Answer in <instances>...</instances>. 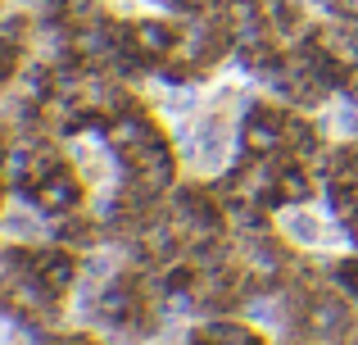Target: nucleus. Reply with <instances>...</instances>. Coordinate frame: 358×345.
Instances as JSON below:
<instances>
[{
  "mask_svg": "<svg viewBox=\"0 0 358 345\" xmlns=\"http://www.w3.org/2000/svg\"><path fill=\"white\" fill-rule=\"evenodd\" d=\"M241 150L259 155V160L286 155V105H272V100L245 105V114H241Z\"/></svg>",
  "mask_w": 358,
  "mask_h": 345,
  "instance_id": "obj_1",
  "label": "nucleus"
},
{
  "mask_svg": "<svg viewBox=\"0 0 358 345\" xmlns=\"http://www.w3.org/2000/svg\"><path fill=\"white\" fill-rule=\"evenodd\" d=\"M27 204H32L36 213H45V218H64V213H78L82 200H87V182H82L78 173H73V164H64L55 177H45L41 186H36L32 195H23Z\"/></svg>",
  "mask_w": 358,
  "mask_h": 345,
  "instance_id": "obj_2",
  "label": "nucleus"
},
{
  "mask_svg": "<svg viewBox=\"0 0 358 345\" xmlns=\"http://www.w3.org/2000/svg\"><path fill=\"white\" fill-rule=\"evenodd\" d=\"M263 18H268L272 41H281V45H295L299 36L313 27L304 0H263Z\"/></svg>",
  "mask_w": 358,
  "mask_h": 345,
  "instance_id": "obj_3",
  "label": "nucleus"
},
{
  "mask_svg": "<svg viewBox=\"0 0 358 345\" xmlns=\"http://www.w3.org/2000/svg\"><path fill=\"white\" fill-rule=\"evenodd\" d=\"M41 282L64 300V295L82 282V259H78V250H69V246H45L41 250Z\"/></svg>",
  "mask_w": 358,
  "mask_h": 345,
  "instance_id": "obj_4",
  "label": "nucleus"
},
{
  "mask_svg": "<svg viewBox=\"0 0 358 345\" xmlns=\"http://www.w3.org/2000/svg\"><path fill=\"white\" fill-rule=\"evenodd\" d=\"M23 50H27V41H9V36H0V91L18 82V73H23V64H27Z\"/></svg>",
  "mask_w": 358,
  "mask_h": 345,
  "instance_id": "obj_5",
  "label": "nucleus"
},
{
  "mask_svg": "<svg viewBox=\"0 0 358 345\" xmlns=\"http://www.w3.org/2000/svg\"><path fill=\"white\" fill-rule=\"evenodd\" d=\"M5 191H9V182H5V173H0V213H5Z\"/></svg>",
  "mask_w": 358,
  "mask_h": 345,
  "instance_id": "obj_6",
  "label": "nucleus"
}]
</instances>
